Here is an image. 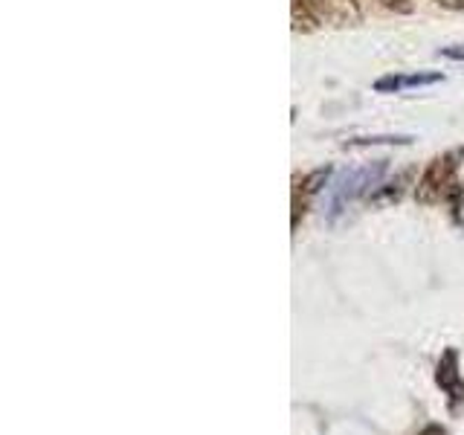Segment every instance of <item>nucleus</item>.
<instances>
[{
    "label": "nucleus",
    "mask_w": 464,
    "mask_h": 435,
    "mask_svg": "<svg viewBox=\"0 0 464 435\" xmlns=\"http://www.w3.org/2000/svg\"><path fill=\"white\" fill-rule=\"evenodd\" d=\"M441 55L444 58H453V62H464V44H459V47H444Z\"/></svg>",
    "instance_id": "0eeeda50"
},
{
    "label": "nucleus",
    "mask_w": 464,
    "mask_h": 435,
    "mask_svg": "<svg viewBox=\"0 0 464 435\" xmlns=\"http://www.w3.org/2000/svg\"><path fill=\"white\" fill-rule=\"evenodd\" d=\"M435 4L444 9H464V0H435Z\"/></svg>",
    "instance_id": "6e6552de"
},
{
    "label": "nucleus",
    "mask_w": 464,
    "mask_h": 435,
    "mask_svg": "<svg viewBox=\"0 0 464 435\" xmlns=\"http://www.w3.org/2000/svg\"><path fill=\"white\" fill-rule=\"evenodd\" d=\"M441 72H415V76H383L374 82L377 93H401L406 87H420V84H435L441 82Z\"/></svg>",
    "instance_id": "7ed1b4c3"
},
{
    "label": "nucleus",
    "mask_w": 464,
    "mask_h": 435,
    "mask_svg": "<svg viewBox=\"0 0 464 435\" xmlns=\"http://www.w3.org/2000/svg\"><path fill=\"white\" fill-rule=\"evenodd\" d=\"M420 435H447V430H441V427H435V424H432V427H427Z\"/></svg>",
    "instance_id": "1a4fd4ad"
},
{
    "label": "nucleus",
    "mask_w": 464,
    "mask_h": 435,
    "mask_svg": "<svg viewBox=\"0 0 464 435\" xmlns=\"http://www.w3.org/2000/svg\"><path fill=\"white\" fill-rule=\"evenodd\" d=\"M461 157H464L461 149L444 151V154L435 157L432 163L424 169V174H420V180L415 186V200L427 203V207L447 200L450 192H453V186H456V171H459Z\"/></svg>",
    "instance_id": "f257e3e1"
},
{
    "label": "nucleus",
    "mask_w": 464,
    "mask_h": 435,
    "mask_svg": "<svg viewBox=\"0 0 464 435\" xmlns=\"http://www.w3.org/2000/svg\"><path fill=\"white\" fill-rule=\"evenodd\" d=\"M377 6H383V9H389V12H401V14H406V12H412V4L410 0H374Z\"/></svg>",
    "instance_id": "423d86ee"
},
{
    "label": "nucleus",
    "mask_w": 464,
    "mask_h": 435,
    "mask_svg": "<svg viewBox=\"0 0 464 435\" xmlns=\"http://www.w3.org/2000/svg\"><path fill=\"white\" fill-rule=\"evenodd\" d=\"M435 383L447 395L450 410H459L464 403V381H461V372H459V352L456 348H447L441 354L439 366H435Z\"/></svg>",
    "instance_id": "f03ea898"
},
{
    "label": "nucleus",
    "mask_w": 464,
    "mask_h": 435,
    "mask_svg": "<svg viewBox=\"0 0 464 435\" xmlns=\"http://www.w3.org/2000/svg\"><path fill=\"white\" fill-rule=\"evenodd\" d=\"M311 6L316 9L319 21H357L360 6L357 0H311Z\"/></svg>",
    "instance_id": "20e7f679"
},
{
    "label": "nucleus",
    "mask_w": 464,
    "mask_h": 435,
    "mask_svg": "<svg viewBox=\"0 0 464 435\" xmlns=\"http://www.w3.org/2000/svg\"><path fill=\"white\" fill-rule=\"evenodd\" d=\"M290 18H294L296 33H314L319 26V14L311 6V0H290Z\"/></svg>",
    "instance_id": "39448f33"
}]
</instances>
